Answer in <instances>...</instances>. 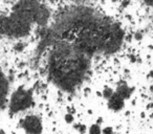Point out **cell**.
I'll list each match as a JSON object with an SVG mask.
<instances>
[{
  "label": "cell",
  "mask_w": 153,
  "mask_h": 134,
  "mask_svg": "<svg viewBox=\"0 0 153 134\" xmlns=\"http://www.w3.org/2000/svg\"><path fill=\"white\" fill-rule=\"evenodd\" d=\"M90 134H101V129L98 125H94L90 128Z\"/></svg>",
  "instance_id": "cell-7"
},
{
  "label": "cell",
  "mask_w": 153,
  "mask_h": 134,
  "mask_svg": "<svg viewBox=\"0 0 153 134\" xmlns=\"http://www.w3.org/2000/svg\"><path fill=\"white\" fill-rule=\"evenodd\" d=\"M145 3L147 5H150V7H153V0H144Z\"/></svg>",
  "instance_id": "cell-10"
},
{
  "label": "cell",
  "mask_w": 153,
  "mask_h": 134,
  "mask_svg": "<svg viewBox=\"0 0 153 134\" xmlns=\"http://www.w3.org/2000/svg\"><path fill=\"white\" fill-rule=\"evenodd\" d=\"M65 121H68V123H70V121H72V116L70 114H67L65 116Z\"/></svg>",
  "instance_id": "cell-9"
},
{
  "label": "cell",
  "mask_w": 153,
  "mask_h": 134,
  "mask_svg": "<svg viewBox=\"0 0 153 134\" xmlns=\"http://www.w3.org/2000/svg\"><path fill=\"white\" fill-rule=\"evenodd\" d=\"M117 93H119L123 98H129L130 96V89L126 85H122V86H120V88H119V90H117Z\"/></svg>",
  "instance_id": "cell-6"
},
{
  "label": "cell",
  "mask_w": 153,
  "mask_h": 134,
  "mask_svg": "<svg viewBox=\"0 0 153 134\" xmlns=\"http://www.w3.org/2000/svg\"><path fill=\"white\" fill-rule=\"evenodd\" d=\"M30 104H32V96H30V93L25 91L24 89H22V88H20L13 96L11 103V110L13 112H17V111L27 108Z\"/></svg>",
  "instance_id": "cell-2"
},
{
  "label": "cell",
  "mask_w": 153,
  "mask_h": 134,
  "mask_svg": "<svg viewBox=\"0 0 153 134\" xmlns=\"http://www.w3.org/2000/svg\"><path fill=\"white\" fill-rule=\"evenodd\" d=\"M0 134H1V133H0Z\"/></svg>",
  "instance_id": "cell-11"
},
{
  "label": "cell",
  "mask_w": 153,
  "mask_h": 134,
  "mask_svg": "<svg viewBox=\"0 0 153 134\" xmlns=\"http://www.w3.org/2000/svg\"><path fill=\"white\" fill-rule=\"evenodd\" d=\"M23 128L30 134H40L42 130L40 121L36 116L26 117L23 121Z\"/></svg>",
  "instance_id": "cell-3"
},
{
  "label": "cell",
  "mask_w": 153,
  "mask_h": 134,
  "mask_svg": "<svg viewBox=\"0 0 153 134\" xmlns=\"http://www.w3.org/2000/svg\"><path fill=\"white\" fill-rule=\"evenodd\" d=\"M104 134H112V129H111L110 127L106 128V129L104 130Z\"/></svg>",
  "instance_id": "cell-8"
},
{
  "label": "cell",
  "mask_w": 153,
  "mask_h": 134,
  "mask_svg": "<svg viewBox=\"0 0 153 134\" xmlns=\"http://www.w3.org/2000/svg\"><path fill=\"white\" fill-rule=\"evenodd\" d=\"M7 89V81H5L4 77H3V76L0 73V105L3 103V98H4Z\"/></svg>",
  "instance_id": "cell-5"
},
{
  "label": "cell",
  "mask_w": 153,
  "mask_h": 134,
  "mask_svg": "<svg viewBox=\"0 0 153 134\" xmlns=\"http://www.w3.org/2000/svg\"><path fill=\"white\" fill-rule=\"evenodd\" d=\"M124 106V98L119 93H114L109 98V107L113 110H120Z\"/></svg>",
  "instance_id": "cell-4"
},
{
  "label": "cell",
  "mask_w": 153,
  "mask_h": 134,
  "mask_svg": "<svg viewBox=\"0 0 153 134\" xmlns=\"http://www.w3.org/2000/svg\"><path fill=\"white\" fill-rule=\"evenodd\" d=\"M87 56L74 43L57 44L49 59L51 77L62 87L74 88L82 81L88 69Z\"/></svg>",
  "instance_id": "cell-1"
}]
</instances>
